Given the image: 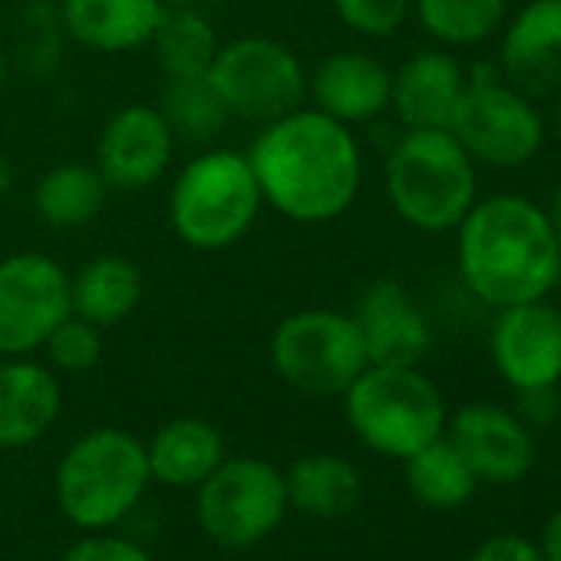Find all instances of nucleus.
Returning a JSON list of instances; mask_svg holds the SVG:
<instances>
[{
  "mask_svg": "<svg viewBox=\"0 0 561 561\" xmlns=\"http://www.w3.org/2000/svg\"><path fill=\"white\" fill-rule=\"evenodd\" d=\"M244 152L264 205L295 225L344 218L364 188L360 139L308 103L257 126Z\"/></svg>",
  "mask_w": 561,
  "mask_h": 561,
  "instance_id": "f257e3e1",
  "label": "nucleus"
},
{
  "mask_svg": "<svg viewBox=\"0 0 561 561\" xmlns=\"http://www.w3.org/2000/svg\"><path fill=\"white\" fill-rule=\"evenodd\" d=\"M462 285L489 308L538 301L558 285L561 244L541 205L522 195L476 198L456 225Z\"/></svg>",
  "mask_w": 561,
  "mask_h": 561,
  "instance_id": "f03ea898",
  "label": "nucleus"
},
{
  "mask_svg": "<svg viewBox=\"0 0 561 561\" xmlns=\"http://www.w3.org/2000/svg\"><path fill=\"white\" fill-rule=\"evenodd\" d=\"M264 208L248 152L231 146H202L169 182V228L202 254L228 251L248 238Z\"/></svg>",
  "mask_w": 561,
  "mask_h": 561,
  "instance_id": "7ed1b4c3",
  "label": "nucleus"
},
{
  "mask_svg": "<svg viewBox=\"0 0 561 561\" xmlns=\"http://www.w3.org/2000/svg\"><path fill=\"white\" fill-rule=\"evenodd\" d=\"M393 215L426 234L456 231L479 198L476 162L449 129H403L383 162Z\"/></svg>",
  "mask_w": 561,
  "mask_h": 561,
  "instance_id": "20e7f679",
  "label": "nucleus"
},
{
  "mask_svg": "<svg viewBox=\"0 0 561 561\" xmlns=\"http://www.w3.org/2000/svg\"><path fill=\"white\" fill-rule=\"evenodd\" d=\"M146 443L119 426H96L77 436L60 456L54 485L60 512L83 531H110L146 495Z\"/></svg>",
  "mask_w": 561,
  "mask_h": 561,
  "instance_id": "39448f33",
  "label": "nucleus"
},
{
  "mask_svg": "<svg viewBox=\"0 0 561 561\" xmlns=\"http://www.w3.org/2000/svg\"><path fill=\"white\" fill-rule=\"evenodd\" d=\"M354 436L377 456L410 459L446 433V400L420 367L370 364L344 393Z\"/></svg>",
  "mask_w": 561,
  "mask_h": 561,
  "instance_id": "423d86ee",
  "label": "nucleus"
},
{
  "mask_svg": "<svg viewBox=\"0 0 561 561\" xmlns=\"http://www.w3.org/2000/svg\"><path fill=\"white\" fill-rule=\"evenodd\" d=\"M208 83L221 96L231 119L264 126L308 103V67L301 54L267 34H241L221 41Z\"/></svg>",
  "mask_w": 561,
  "mask_h": 561,
  "instance_id": "0eeeda50",
  "label": "nucleus"
},
{
  "mask_svg": "<svg viewBox=\"0 0 561 561\" xmlns=\"http://www.w3.org/2000/svg\"><path fill=\"white\" fill-rule=\"evenodd\" d=\"M267 357L274 374L305 397H344L370 367L354 318L337 308H305L280 318Z\"/></svg>",
  "mask_w": 561,
  "mask_h": 561,
  "instance_id": "6e6552de",
  "label": "nucleus"
},
{
  "mask_svg": "<svg viewBox=\"0 0 561 561\" xmlns=\"http://www.w3.org/2000/svg\"><path fill=\"white\" fill-rule=\"evenodd\" d=\"M195 515L205 538L218 548H254L288 515L285 472L257 456H225L221 466L198 485Z\"/></svg>",
  "mask_w": 561,
  "mask_h": 561,
  "instance_id": "1a4fd4ad",
  "label": "nucleus"
},
{
  "mask_svg": "<svg viewBox=\"0 0 561 561\" xmlns=\"http://www.w3.org/2000/svg\"><path fill=\"white\" fill-rule=\"evenodd\" d=\"M73 314L70 271L44 251L0 257V357H34Z\"/></svg>",
  "mask_w": 561,
  "mask_h": 561,
  "instance_id": "9d476101",
  "label": "nucleus"
},
{
  "mask_svg": "<svg viewBox=\"0 0 561 561\" xmlns=\"http://www.w3.org/2000/svg\"><path fill=\"white\" fill-rule=\"evenodd\" d=\"M446 129L476 165L489 169H522L545 142L541 113L505 80L466 83Z\"/></svg>",
  "mask_w": 561,
  "mask_h": 561,
  "instance_id": "9b49d317",
  "label": "nucleus"
},
{
  "mask_svg": "<svg viewBox=\"0 0 561 561\" xmlns=\"http://www.w3.org/2000/svg\"><path fill=\"white\" fill-rule=\"evenodd\" d=\"M179 139L156 103H126L106 116L96 136L93 165L110 192H146L162 182L175 162Z\"/></svg>",
  "mask_w": 561,
  "mask_h": 561,
  "instance_id": "f8f14e48",
  "label": "nucleus"
},
{
  "mask_svg": "<svg viewBox=\"0 0 561 561\" xmlns=\"http://www.w3.org/2000/svg\"><path fill=\"white\" fill-rule=\"evenodd\" d=\"M489 354L499 377L518 393L561 383V311L538 301L499 308L489 334Z\"/></svg>",
  "mask_w": 561,
  "mask_h": 561,
  "instance_id": "ddd939ff",
  "label": "nucleus"
},
{
  "mask_svg": "<svg viewBox=\"0 0 561 561\" xmlns=\"http://www.w3.org/2000/svg\"><path fill=\"white\" fill-rule=\"evenodd\" d=\"M446 439L459 449L479 482L512 485L525 479L535 462L531 430L515 416V410L489 400L459 407L453 420H446Z\"/></svg>",
  "mask_w": 561,
  "mask_h": 561,
  "instance_id": "4468645a",
  "label": "nucleus"
},
{
  "mask_svg": "<svg viewBox=\"0 0 561 561\" xmlns=\"http://www.w3.org/2000/svg\"><path fill=\"white\" fill-rule=\"evenodd\" d=\"M367 360L383 367H420L430 351L433 331L426 311L413 301L397 277H377L360 291L351 311Z\"/></svg>",
  "mask_w": 561,
  "mask_h": 561,
  "instance_id": "2eb2a0df",
  "label": "nucleus"
},
{
  "mask_svg": "<svg viewBox=\"0 0 561 561\" xmlns=\"http://www.w3.org/2000/svg\"><path fill=\"white\" fill-rule=\"evenodd\" d=\"M393 70L357 47L324 54L308 70V106L328 113L344 126H367L390 110Z\"/></svg>",
  "mask_w": 561,
  "mask_h": 561,
  "instance_id": "dca6fc26",
  "label": "nucleus"
},
{
  "mask_svg": "<svg viewBox=\"0 0 561 561\" xmlns=\"http://www.w3.org/2000/svg\"><path fill=\"white\" fill-rule=\"evenodd\" d=\"M499 67L528 100L561 93V0H528L502 27Z\"/></svg>",
  "mask_w": 561,
  "mask_h": 561,
  "instance_id": "f3484780",
  "label": "nucleus"
},
{
  "mask_svg": "<svg viewBox=\"0 0 561 561\" xmlns=\"http://www.w3.org/2000/svg\"><path fill=\"white\" fill-rule=\"evenodd\" d=\"M466 93V67L446 50H416L393 70L390 110L403 129H446Z\"/></svg>",
  "mask_w": 561,
  "mask_h": 561,
  "instance_id": "a211bd4d",
  "label": "nucleus"
},
{
  "mask_svg": "<svg viewBox=\"0 0 561 561\" xmlns=\"http://www.w3.org/2000/svg\"><path fill=\"white\" fill-rule=\"evenodd\" d=\"M162 14V0H57L64 37L103 57L149 47Z\"/></svg>",
  "mask_w": 561,
  "mask_h": 561,
  "instance_id": "6ab92c4d",
  "label": "nucleus"
},
{
  "mask_svg": "<svg viewBox=\"0 0 561 561\" xmlns=\"http://www.w3.org/2000/svg\"><path fill=\"white\" fill-rule=\"evenodd\" d=\"M64 410L60 374L34 357H0V449L44 439Z\"/></svg>",
  "mask_w": 561,
  "mask_h": 561,
  "instance_id": "aec40b11",
  "label": "nucleus"
},
{
  "mask_svg": "<svg viewBox=\"0 0 561 561\" xmlns=\"http://www.w3.org/2000/svg\"><path fill=\"white\" fill-rule=\"evenodd\" d=\"M142 295H146L142 267L116 251H103L70 274L73 314L103 331L126 324L142 305Z\"/></svg>",
  "mask_w": 561,
  "mask_h": 561,
  "instance_id": "412c9836",
  "label": "nucleus"
},
{
  "mask_svg": "<svg viewBox=\"0 0 561 561\" xmlns=\"http://www.w3.org/2000/svg\"><path fill=\"white\" fill-rule=\"evenodd\" d=\"M149 476L169 489H198L225 459V439L215 423L175 416L146 443Z\"/></svg>",
  "mask_w": 561,
  "mask_h": 561,
  "instance_id": "4be33fe9",
  "label": "nucleus"
},
{
  "mask_svg": "<svg viewBox=\"0 0 561 561\" xmlns=\"http://www.w3.org/2000/svg\"><path fill=\"white\" fill-rule=\"evenodd\" d=\"M285 489L288 508L318 522H337L360 505L364 479L347 456L308 453L285 469Z\"/></svg>",
  "mask_w": 561,
  "mask_h": 561,
  "instance_id": "5701e85b",
  "label": "nucleus"
},
{
  "mask_svg": "<svg viewBox=\"0 0 561 561\" xmlns=\"http://www.w3.org/2000/svg\"><path fill=\"white\" fill-rule=\"evenodd\" d=\"M110 185L93 162H57L34 185V215L54 231H80L93 225L106 202Z\"/></svg>",
  "mask_w": 561,
  "mask_h": 561,
  "instance_id": "b1692460",
  "label": "nucleus"
},
{
  "mask_svg": "<svg viewBox=\"0 0 561 561\" xmlns=\"http://www.w3.org/2000/svg\"><path fill=\"white\" fill-rule=\"evenodd\" d=\"M221 47L215 24L198 8H165L149 50L165 80L208 77V67Z\"/></svg>",
  "mask_w": 561,
  "mask_h": 561,
  "instance_id": "393cba45",
  "label": "nucleus"
},
{
  "mask_svg": "<svg viewBox=\"0 0 561 561\" xmlns=\"http://www.w3.org/2000/svg\"><path fill=\"white\" fill-rule=\"evenodd\" d=\"M403 479L410 495L426 508H459L476 495L479 485L476 472L466 466L446 433L403 459Z\"/></svg>",
  "mask_w": 561,
  "mask_h": 561,
  "instance_id": "a878e982",
  "label": "nucleus"
},
{
  "mask_svg": "<svg viewBox=\"0 0 561 561\" xmlns=\"http://www.w3.org/2000/svg\"><path fill=\"white\" fill-rule=\"evenodd\" d=\"M508 0H413V18L439 47H476L505 24Z\"/></svg>",
  "mask_w": 561,
  "mask_h": 561,
  "instance_id": "bb28decb",
  "label": "nucleus"
},
{
  "mask_svg": "<svg viewBox=\"0 0 561 561\" xmlns=\"http://www.w3.org/2000/svg\"><path fill=\"white\" fill-rule=\"evenodd\" d=\"M175 133L179 142H188L195 149L215 146V139L231 123L221 96L208 83V77H185V80H165L162 96L156 103Z\"/></svg>",
  "mask_w": 561,
  "mask_h": 561,
  "instance_id": "cd10ccee",
  "label": "nucleus"
},
{
  "mask_svg": "<svg viewBox=\"0 0 561 561\" xmlns=\"http://www.w3.org/2000/svg\"><path fill=\"white\" fill-rule=\"evenodd\" d=\"M103 328L70 314L50 337L47 344L41 347L44 354V364L54 370V374H67V377H80V374H90L93 367H100L103 360V351H106V341H103Z\"/></svg>",
  "mask_w": 561,
  "mask_h": 561,
  "instance_id": "c85d7f7f",
  "label": "nucleus"
},
{
  "mask_svg": "<svg viewBox=\"0 0 561 561\" xmlns=\"http://www.w3.org/2000/svg\"><path fill=\"white\" fill-rule=\"evenodd\" d=\"M334 18L364 41L393 37L413 14V0H331Z\"/></svg>",
  "mask_w": 561,
  "mask_h": 561,
  "instance_id": "c756f323",
  "label": "nucleus"
},
{
  "mask_svg": "<svg viewBox=\"0 0 561 561\" xmlns=\"http://www.w3.org/2000/svg\"><path fill=\"white\" fill-rule=\"evenodd\" d=\"M60 561H152V558L146 554L142 545H136L123 535L90 531L87 538L70 545Z\"/></svg>",
  "mask_w": 561,
  "mask_h": 561,
  "instance_id": "7c9ffc66",
  "label": "nucleus"
},
{
  "mask_svg": "<svg viewBox=\"0 0 561 561\" xmlns=\"http://www.w3.org/2000/svg\"><path fill=\"white\" fill-rule=\"evenodd\" d=\"M469 561H545L538 545L528 541L525 535H512V531H502V535H492L485 538L472 554Z\"/></svg>",
  "mask_w": 561,
  "mask_h": 561,
  "instance_id": "2f4dec72",
  "label": "nucleus"
},
{
  "mask_svg": "<svg viewBox=\"0 0 561 561\" xmlns=\"http://www.w3.org/2000/svg\"><path fill=\"white\" fill-rule=\"evenodd\" d=\"M515 416L531 430V426H551L561 416V400L558 387H535V390H518L515 393Z\"/></svg>",
  "mask_w": 561,
  "mask_h": 561,
  "instance_id": "473e14b6",
  "label": "nucleus"
},
{
  "mask_svg": "<svg viewBox=\"0 0 561 561\" xmlns=\"http://www.w3.org/2000/svg\"><path fill=\"white\" fill-rule=\"evenodd\" d=\"M538 551L545 561H561V508L545 522L541 528V541H538Z\"/></svg>",
  "mask_w": 561,
  "mask_h": 561,
  "instance_id": "72a5a7b5",
  "label": "nucleus"
},
{
  "mask_svg": "<svg viewBox=\"0 0 561 561\" xmlns=\"http://www.w3.org/2000/svg\"><path fill=\"white\" fill-rule=\"evenodd\" d=\"M545 215H548L551 231H554V238H558V244H561V179H558V182H554V188H551V202H548Z\"/></svg>",
  "mask_w": 561,
  "mask_h": 561,
  "instance_id": "f704fd0d",
  "label": "nucleus"
},
{
  "mask_svg": "<svg viewBox=\"0 0 561 561\" xmlns=\"http://www.w3.org/2000/svg\"><path fill=\"white\" fill-rule=\"evenodd\" d=\"M8 73H11V57H8L4 44H0V93H4V87H8Z\"/></svg>",
  "mask_w": 561,
  "mask_h": 561,
  "instance_id": "c9c22d12",
  "label": "nucleus"
},
{
  "mask_svg": "<svg viewBox=\"0 0 561 561\" xmlns=\"http://www.w3.org/2000/svg\"><path fill=\"white\" fill-rule=\"evenodd\" d=\"M8 188H11V165L4 156H0V195H4Z\"/></svg>",
  "mask_w": 561,
  "mask_h": 561,
  "instance_id": "e433bc0d",
  "label": "nucleus"
},
{
  "mask_svg": "<svg viewBox=\"0 0 561 561\" xmlns=\"http://www.w3.org/2000/svg\"><path fill=\"white\" fill-rule=\"evenodd\" d=\"M554 139L561 146V93H558V106H554Z\"/></svg>",
  "mask_w": 561,
  "mask_h": 561,
  "instance_id": "4c0bfd02",
  "label": "nucleus"
},
{
  "mask_svg": "<svg viewBox=\"0 0 561 561\" xmlns=\"http://www.w3.org/2000/svg\"><path fill=\"white\" fill-rule=\"evenodd\" d=\"M165 8H198L202 0H162Z\"/></svg>",
  "mask_w": 561,
  "mask_h": 561,
  "instance_id": "58836bf2",
  "label": "nucleus"
},
{
  "mask_svg": "<svg viewBox=\"0 0 561 561\" xmlns=\"http://www.w3.org/2000/svg\"><path fill=\"white\" fill-rule=\"evenodd\" d=\"M558 285H561V264H558Z\"/></svg>",
  "mask_w": 561,
  "mask_h": 561,
  "instance_id": "ea45409f",
  "label": "nucleus"
}]
</instances>
